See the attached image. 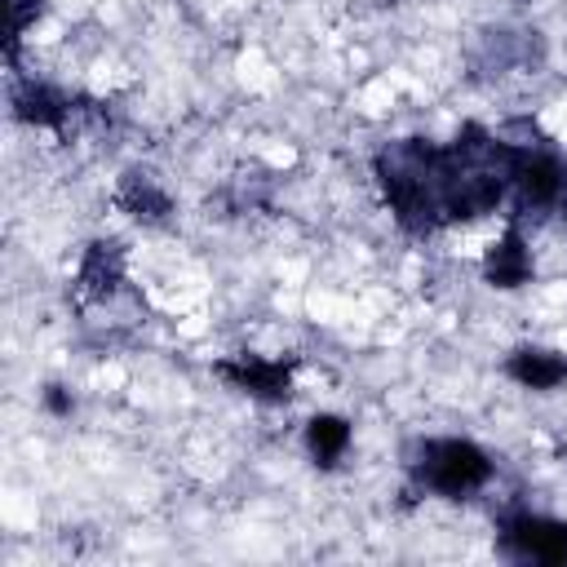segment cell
Masks as SVG:
<instances>
[{
    "instance_id": "obj_1",
    "label": "cell",
    "mask_w": 567,
    "mask_h": 567,
    "mask_svg": "<svg viewBox=\"0 0 567 567\" xmlns=\"http://www.w3.org/2000/svg\"><path fill=\"white\" fill-rule=\"evenodd\" d=\"M412 478L430 496L465 501V496H478L496 478V461L483 443H474L465 434H439V439H425L416 447Z\"/></svg>"
},
{
    "instance_id": "obj_2",
    "label": "cell",
    "mask_w": 567,
    "mask_h": 567,
    "mask_svg": "<svg viewBox=\"0 0 567 567\" xmlns=\"http://www.w3.org/2000/svg\"><path fill=\"white\" fill-rule=\"evenodd\" d=\"M501 549L518 563H567V518L518 509L501 523Z\"/></svg>"
},
{
    "instance_id": "obj_3",
    "label": "cell",
    "mask_w": 567,
    "mask_h": 567,
    "mask_svg": "<svg viewBox=\"0 0 567 567\" xmlns=\"http://www.w3.org/2000/svg\"><path fill=\"white\" fill-rule=\"evenodd\" d=\"M505 186L523 208H558L567 199V164L549 151H523L505 168Z\"/></svg>"
},
{
    "instance_id": "obj_4",
    "label": "cell",
    "mask_w": 567,
    "mask_h": 567,
    "mask_svg": "<svg viewBox=\"0 0 567 567\" xmlns=\"http://www.w3.org/2000/svg\"><path fill=\"white\" fill-rule=\"evenodd\" d=\"M536 275V252H532V239L509 226L501 230L487 248H483V279L501 292H514V288H527Z\"/></svg>"
},
{
    "instance_id": "obj_5",
    "label": "cell",
    "mask_w": 567,
    "mask_h": 567,
    "mask_svg": "<svg viewBox=\"0 0 567 567\" xmlns=\"http://www.w3.org/2000/svg\"><path fill=\"white\" fill-rule=\"evenodd\" d=\"M505 377L518 385V390H532V394H554L567 385V350H554V346H514L505 354Z\"/></svg>"
},
{
    "instance_id": "obj_6",
    "label": "cell",
    "mask_w": 567,
    "mask_h": 567,
    "mask_svg": "<svg viewBox=\"0 0 567 567\" xmlns=\"http://www.w3.org/2000/svg\"><path fill=\"white\" fill-rule=\"evenodd\" d=\"M221 372L230 377L235 390L252 394V399H288L292 372L284 359H266V354H239L235 363H221Z\"/></svg>"
},
{
    "instance_id": "obj_7",
    "label": "cell",
    "mask_w": 567,
    "mask_h": 567,
    "mask_svg": "<svg viewBox=\"0 0 567 567\" xmlns=\"http://www.w3.org/2000/svg\"><path fill=\"white\" fill-rule=\"evenodd\" d=\"M301 443H306V452L319 470H337L354 447V425L341 412H315L301 425Z\"/></svg>"
},
{
    "instance_id": "obj_8",
    "label": "cell",
    "mask_w": 567,
    "mask_h": 567,
    "mask_svg": "<svg viewBox=\"0 0 567 567\" xmlns=\"http://www.w3.org/2000/svg\"><path fill=\"white\" fill-rule=\"evenodd\" d=\"M120 204H124V208H128L137 221H164V217H168V208H173L168 190H159L151 177H133V182L124 186Z\"/></svg>"
}]
</instances>
